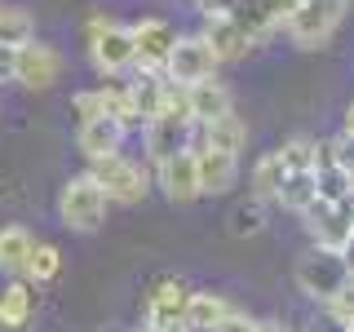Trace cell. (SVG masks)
<instances>
[{
  "label": "cell",
  "instance_id": "obj_19",
  "mask_svg": "<svg viewBox=\"0 0 354 332\" xmlns=\"http://www.w3.org/2000/svg\"><path fill=\"white\" fill-rule=\"evenodd\" d=\"M230 315V302L221 293H191V302H186V319L182 324L191 332H213L221 319Z\"/></svg>",
  "mask_w": 354,
  "mask_h": 332
},
{
  "label": "cell",
  "instance_id": "obj_36",
  "mask_svg": "<svg viewBox=\"0 0 354 332\" xmlns=\"http://www.w3.org/2000/svg\"><path fill=\"white\" fill-rule=\"evenodd\" d=\"M341 261H346V270L354 275V230H350V239L341 243Z\"/></svg>",
  "mask_w": 354,
  "mask_h": 332
},
{
  "label": "cell",
  "instance_id": "obj_12",
  "mask_svg": "<svg viewBox=\"0 0 354 332\" xmlns=\"http://www.w3.org/2000/svg\"><path fill=\"white\" fill-rule=\"evenodd\" d=\"M306 221V230H310V239L319 243V248H337L341 252V243L350 239V208L346 204H328V199H315V204L301 213Z\"/></svg>",
  "mask_w": 354,
  "mask_h": 332
},
{
  "label": "cell",
  "instance_id": "obj_33",
  "mask_svg": "<svg viewBox=\"0 0 354 332\" xmlns=\"http://www.w3.org/2000/svg\"><path fill=\"white\" fill-rule=\"evenodd\" d=\"M213 332H257V319H252V315H239V310H230V315L221 319Z\"/></svg>",
  "mask_w": 354,
  "mask_h": 332
},
{
  "label": "cell",
  "instance_id": "obj_8",
  "mask_svg": "<svg viewBox=\"0 0 354 332\" xmlns=\"http://www.w3.org/2000/svg\"><path fill=\"white\" fill-rule=\"evenodd\" d=\"M14 80L31 93H44L62 80V53L53 44H40V40H27L18 49V66H14Z\"/></svg>",
  "mask_w": 354,
  "mask_h": 332
},
{
  "label": "cell",
  "instance_id": "obj_7",
  "mask_svg": "<svg viewBox=\"0 0 354 332\" xmlns=\"http://www.w3.org/2000/svg\"><path fill=\"white\" fill-rule=\"evenodd\" d=\"M191 138H195V120L191 116H169V111H160V116H151L147 124H142V142H147V160L151 164L186 151Z\"/></svg>",
  "mask_w": 354,
  "mask_h": 332
},
{
  "label": "cell",
  "instance_id": "obj_28",
  "mask_svg": "<svg viewBox=\"0 0 354 332\" xmlns=\"http://www.w3.org/2000/svg\"><path fill=\"white\" fill-rule=\"evenodd\" d=\"M315 182H319V199L328 204H350V173L341 164H328V169H315Z\"/></svg>",
  "mask_w": 354,
  "mask_h": 332
},
{
  "label": "cell",
  "instance_id": "obj_31",
  "mask_svg": "<svg viewBox=\"0 0 354 332\" xmlns=\"http://www.w3.org/2000/svg\"><path fill=\"white\" fill-rule=\"evenodd\" d=\"M97 116H106V111H102V89H84V93H71V120H75V129L88 124V120H97Z\"/></svg>",
  "mask_w": 354,
  "mask_h": 332
},
{
  "label": "cell",
  "instance_id": "obj_37",
  "mask_svg": "<svg viewBox=\"0 0 354 332\" xmlns=\"http://www.w3.org/2000/svg\"><path fill=\"white\" fill-rule=\"evenodd\" d=\"M346 129H350V133H354V102H350V107H346Z\"/></svg>",
  "mask_w": 354,
  "mask_h": 332
},
{
  "label": "cell",
  "instance_id": "obj_20",
  "mask_svg": "<svg viewBox=\"0 0 354 332\" xmlns=\"http://www.w3.org/2000/svg\"><path fill=\"white\" fill-rule=\"evenodd\" d=\"M315 199H319V182H315V169H297V173H288V177H283V186H279V195H274V204L301 217L306 208L315 204Z\"/></svg>",
  "mask_w": 354,
  "mask_h": 332
},
{
  "label": "cell",
  "instance_id": "obj_29",
  "mask_svg": "<svg viewBox=\"0 0 354 332\" xmlns=\"http://www.w3.org/2000/svg\"><path fill=\"white\" fill-rule=\"evenodd\" d=\"M279 160H283V169H288V173H297V169H315V138H288L283 147H279Z\"/></svg>",
  "mask_w": 354,
  "mask_h": 332
},
{
  "label": "cell",
  "instance_id": "obj_5",
  "mask_svg": "<svg viewBox=\"0 0 354 332\" xmlns=\"http://www.w3.org/2000/svg\"><path fill=\"white\" fill-rule=\"evenodd\" d=\"M292 279H297V288H301L306 297H315L319 306L328 302V297H337L341 288H346V279H350V270H346V261H341V252L337 248H310L301 261H297V270H292Z\"/></svg>",
  "mask_w": 354,
  "mask_h": 332
},
{
  "label": "cell",
  "instance_id": "obj_17",
  "mask_svg": "<svg viewBox=\"0 0 354 332\" xmlns=\"http://www.w3.org/2000/svg\"><path fill=\"white\" fill-rule=\"evenodd\" d=\"M186 98H191V120H195V124H208V120H217V116H226V111H235V102H230V89L221 84L217 75L186 84Z\"/></svg>",
  "mask_w": 354,
  "mask_h": 332
},
{
  "label": "cell",
  "instance_id": "obj_3",
  "mask_svg": "<svg viewBox=\"0 0 354 332\" xmlns=\"http://www.w3.org/2000/svg\"><path fill=\"white\" fill-rule=\"evenodd\" d=\"M88 173L97 177V186L106 191L111 204H142L151 191V173L142 169L129 155H102V160H88Z\"/></svg>",
  "mask_w": 354,
  "mask_h": 332
},
{
  "label": "cell",
  "instance_id": "obj_10",
  "mask_svg": "<svg viewBox=\"0 0 354 332\" xmlns=\"http://www.w3.org/2000/svg\"><path fill=\"white\" fill-rule=\"evenodd\" d=\"M186 302H191V288L182 279H160L147 293V302H142V324L169 332V328H177L186 319Z\"/></svg>",
  "mask_w": 354,
  "mask_h": 332
},
{
  "label": "cell",
  "instance_id": "obj_1",
  "mask_svg": "<svg viewBox=\"0 0 354 332\" xmlns=\"http://www.w3.org/2000/svg\"><path fill=\"white\" fill-rule=\"evenodd\" d=\"M346 5L350 0H297L283 22L288 40L297 49H324L332 40V31L341 27V18H346Z\"/></svg>",
  "mask_w": 354,
  "mask_h": 332
},
{
  "label": "cell",
  "instance_id": "obj_4",
  "mask_svg": "<svg viewBox=\"0 0 354 332\" xmlns=\"http://www.w3.org/2000/svg\"><path fill=\"white\" fill-rule=\"evenodd\" d=\"M84 36H88V58L102 75H120L124 66H133V27L93 14L84 22Z\"/></svg>",
  "mask_w": 354,
  "mask_h": 332
},
{
  "label": "cell",
  "instance_id": "obj_34",
  "mask_svg": "<svg viewBox=\"0 0 354 332\" xmlns=\"http://www.w3.org/2000/svg\"><path fill=\"white\" fill-rule=\"evenodd\" d=\"M14 66H18V49L14 44H0V84L14 80Z\"/></svg>",
  "mask_w": 354,
  "mask_h": 332
},
{
  "label": "cell",
  "instance_id": "obj_40",
  "mask_svg": "<svg viewBox=\"0 0 354 332\" xmlns=\"http://www.w3.org/2000/svg\"><path fill=\"white\" fill-rule=\"evenodd\" d=\"M350 191H354V173H350Z\"/></svg>",
  "mask_w": 354,
  "mask_h": 332
},
{
  "label": "cell",
  "instance_id": "obj_15",
  "mask_svg": "<svg viewBox=\"0 0 354 332\" xmlns=\"http://www.w3.org/2000/svg\"><path fill=\"white\" fill-rule=\"evenodd\" d=\"M31 319H36V284L14 279L0 288V332H27Z\"/></svg>",
  "mask_w": 354,
  "mask_h": 332
},
{
  "label": "cell",
  "instance_id": "obj_26",
  "mask_svg": "<svg viewBox=\"0 0 354 332\" xmlns=\"http://www.w3.org/2000/svg\"><path fill=\"white\" fill-rule=\"evenodd\" d=\"M226 230L235 239H248V235H261L266 230V208H261V199H243V204L230 208V217H226Z\"/></svg>",
  "mask_w": 354,
  "mask_h": 332
},
{
  "label": "cell",
  "instance_id": "obj_35",
  "mask_svg": "<svg viewBox=\"0 0 354 332\" xmlns=\"http://www.w3.org/2000/svg\"><path fill=\"white\" fill-rule=\"evenodd\" d=\"M195 5H199V14H204V18H213V14H230L239 0H195Z\"/></svg>",
  "mask_w": 354,
  "mask_h": 332
},
{
  "label": "cell",
  "instance_id": "obj_38",
  "mask_svg": "<svg viewBox=\"0 0 354 332\" xmlns=\"http://www.w3.org/2000/svg\"><path fill=\"white\" fill-rule=\"evenodd\" d=\"M346 208H350V226H354V195H350V204H346Z\"/></svg>",
  "mask_w": 354,
  "mask_h": 332
},
{
  "label": "cell",
  "instance_id": "obj_22",
  "mask_svg": "<svg viewBox=\"0 0 354 332\" xmlns=\"http://www.w3.org/2000/svg\"><path fill=\"white\" fill-rule=\"evenodd\" d=\"M230 18H235L239 27L252 36V44H261L266 36H270V31H279V27H283V22L274 18V9L266 5V0H239V5L230 9Z\"/></svg>",
  "mask_w": 354,
  "mask_h": 332
},
{
  "label": "cell",
  "instance_id": "obj_41",
  "mask_svg": "<svg viewBox=\"0 0 354 332\" xmlns=\"http://www.w3.org/2000/svg\"><path fill=\"white\" fill-rule=\"evenodd\" d=\"M350 332H354V328H350Z\"/></svg>",
  "mask_w": 354,
  "mask_h": 332
},
{
  "label": "cell",
  "instance_id": "obj_23",
  "mask_svg": "<svg viewBox=\"0 0 354 332\" xmlns=\"http://www.w3.org/2000/svg\"><path fill=\"white\" fill-rule=\"evenodd\" d=\"M283 177H288V169H283V160H279V151H266L257 164H252V199H274L279 195V186H283Z\"/></svg>",
  "mask_w": 354,
  "mask_h": 332
},
{
  "label": "cell",
  "instance_id": "obj_30",
  "mask_svg": "<svg viewBox=\"0 0 354 332\" xmlns=\"http://www.w3.org/2000/svg\"><path fill=\"white\" fill-rule=\"evenodd\" d=\"M324 310L332 315V324H337V328H354V275L346 279V288H341L337 297H328Z\"/></svg>",
  "mask_w": 354,
  "mask_h": 332
},
{
  "label": "cell",
  "instance_id": "obj_18",
  "mask_svg": "<svg viewBox=\"0 0 354 332\" xmlns=\"http://www.w3.org/2000/svg\"><path fill=\"white\" fill-rule=\"evenodd\" d=\"M195 129H199V147H217V151H230V155H239L243 147H248V124H243L235 111L208 120V124H195Z\"/></svg>",
  "mask_w": 354,
  "mask_h": 332
},
{
  "label": "cell",
  "instance_id": "obj_32",
  "mask_svg": "<svg viewBox=\"0 0 354 332\" xmlns=\"http://www.w3.org/2000/svg\"><path fill=\"white\" fill-rule=\"evenodd\" d=\"M332 155H337V164L346 173H354V133L350 129H341L337 138H332Z\"/></svg>",
  "mask_w": 354,
  "mask_h": 332
},
{
  "label": "cell",
  "instance_id": "obj_13",
  "mask_svg": "<svg viewBox=\"0 0 354 332\" xmlns=\"http://www.w3.org/2000/svg\"><path fill=\"white\" fill-rule=\"evenodd\" d=\"M195 160H199V191L204 195H226L239 182V155L195 142Z\"/></svg>",
  "mask_w": 354,
  "mask_h": 332
},
{
  "label": "cell",
  "instance_id": "obj_27",
  "mask_svg": "<svg viewBox=\"0 0 354 332\" xmlns=\"http://www.w3.org/2000/svg\"><path fill=\"white\" fill-rule=\"evenodd\" d=\"M102 111L106 116H115L120 124H138L142 129V116H138V102H133V84H106L102 89Z\"/></svg>",
  "mask_w": 354,
  "mask_h": 332
},
{
  "label": "cell",
  "instance_id": "obj_21",
  "mask_svg": "<svg viewBox=\"0 0 354 332\" xmlns=\"http://www.w3.org/2000/svg\"><path fill=\"white\" fill-rule=\"evenodd\" d=\"M36 248L27 226H0V270L5 275H22L27 270V257Z\"/></svg>",
  "mask_w": 354,
  "mask_h": 332
},
{
  "label": "cell",
  "instance_id": "obj_6",
  "mask_svg": "<svg viewBox=\"0 0 354 332\" xmlns=\"http://www.w3.org/2000/svg\"><path fill=\"white\" fill-rule=\"evenodd\" d=\"M177 27L169 18H142L133 22V66L138 71H164L177 49Z\"/></svg>",
  "mask_w": 354,
  "mask_h": 332
},
{
  "label": "cell",
  "instance_id": "obj_2",
  "mask_svg": "<svg viewBox=\"0 0 354 332\" xmlns=\"http://www.w3.org/2000/svg\"><path fill=\"white\" fill-rule=\"evenodd\" d=\"M106 191L97 186V177L93 173H80V177H71V182L58 191V217H62V226H71V230H80V235H88V230H97L106 221Z\"/></svg>",
  "mask_w": 354,
  "mask_h": 332
},
{
  "label": "cell",
  "instance_id": "obj_39",
  "mask_svg": "<svg viewBox=\"0 0 354 332\" xmlns=\"http://www.w3.org/2000/svg\"><path fill=\"white\" fill-rule=\"evenodd\" d=\"M102 332H124V328H102Z\"/></svg>",
  "mask_w": 354,
  "mask_h": 332
},
{
  "label": "cell",
  "instance_id": "obj_25",
  "mask_svg": "<svg viewBox=\"0 0 354 332\" xmlns=\"http://www.w3.org/2000/svg\"><path fill=\"white\" fill-rule=\"evenodd\" d=\"M27 40H36V22H31V14L27 9H14V5H0V44L22 49Z\"/></svg>",
  "mask_w": 354,
  "mask_h": 332
},
{
  "label": "cell",
  "instance_id": "obj_14",
  "mask_svg": "<svg viewBox=\"0 0 354 332\" xmlns=\"http://www.w3.org/2000/svg\"><path fill=\"white\" fill-rule=\"evenodd\" d=\"M124 133H129V124H120L115 116H97L75 129V147H80L84 160H102V155H115L124 147Z\"/></svg>",
  "mask_w": 354,
  "mask_h": 332
},
{
  "label": "cell",
  "instance_id": "obj_9",
  "mask_svg": "<svg viewBox=\"0 0 354 332\" xmlns=\"http://www.w3.org/2000/svg\"><path fill=\"white\" fill-rule=\"evenodd\" d=\"M221 58L213 53V44H208L204 36H182L173 49L169 66H164V75L177 84H195V80H208V75H217Z\"/></svg>",
  "mask_w": 354,
  "mask_h": 332
},
{
  "label": "cell",
  "instance_id": "obj_11",
  "mask_svg": "<svg viewBox=\"0 0 354 332\" xmlns=\"http://www.w3.org/2000/svg\"><path fill=\"white\" fill-rule=\"evenodd\" d=\"M155 177H160L164 195L173 199V204H191V199H199L204 191H199V160H195V147L177 151L169 155V160L155 164Z\"/></svg>",
  "mask_w": 354,
  "mask_h": 332
},
{
  "label": "cell",
  "instance_id": "obj_16",
  "mask_svg": "<svg viewBox=\"0 0 354 332\" xmlns=\"http://www.w3.org/2000/svg\"><path fill=\"white\" fill-rule=\"evenodd\" d=\"M204 40L213 44V53L221 62H235V58H243V53L252 49V36L239 27L230 14H213V18H204Z\"/></svg>",
  "mask_w": 354,
  "mask_h": 332
},
{
  "label": "cell",
  "instance_id": "obj_24",
  "mask_svg": "<svg viewBox=\"0 0 354 332\" xmlns=\"http://www.w3.org/2000/svg\"><path fill=\"white\" fill-rule=\"evenodd\" d=\"M58 270H62V252H58V243H36L31 248V257H27V270H22V279H31V284H49V279H58Z\"/></svg>",
  "mask_w": 354,
  "mask_h": 332
}]
</instances>
